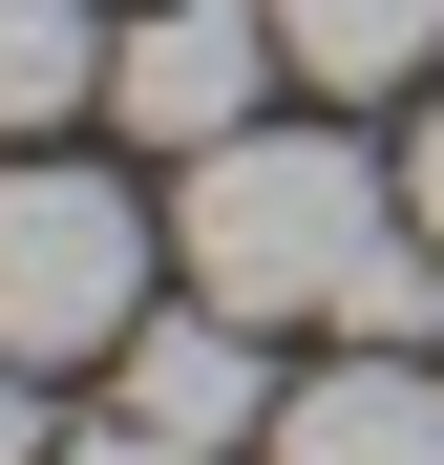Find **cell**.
Listing matches in <instances>:
<instances>
[{"mask_svg":"<svg viewBox=\"0 0 444 465\" xmlns=\"http://www.w3.org/2000/svg\"><path fill=\"white\" fill-rule=\"evenodd\" d=\"M0 465H64V423H43V360H0Z\"/></svg>","mask_w":444,"mask_h":465,"instance_id":"cell-9","label":"cell"},{"mask_svg":"<svg viewBox=\"0 0 444 465\" xmlns=\"http://www.w3.org/2000/svg\"><path fill=\"white\" fill-rule=\"evenodd\" d=\"M64 106H106V22L85 0H0V148H43Z\"/></svg>","mask_w":444,"mask_h":465,"instance_id":"cell-7","label":"cell"},{"mask_svg":"<svg viewBox=\"0 0 444 465\" xmlns=\"http://www.w3.org/2000/svg\"><path fill=\"white\" fill-rule=\"evenodd\" d=\"M275 43H296L318 106H360V85H423L444 64V0H275Z\"/></svg>","mask_w":444,"mask_h":465,"instance_id":"cell-6","label":"cell"},{"mask_svg":"<svg viewBox=\"0 0 444 465\" xmlns=\"http://www.w3.org/2000/svg\"><path fill=\"white\" fill-rule=\"evenodd\" d=\"M64 465H212V444H170V423H85Z\"/></svg>","mask_w":444,"mask_h":465,"instance_id":"cell-10","label":"cell"},{"mask_svg":"<svg viewBox=\"0 0 444 465\" xmlns=\"http://www.w3.org/2000/svg\"><path fill=\"white\" fill-rule=\"evenodd\" d=\"M127 318H148V191L0 148V360H127Z\"/></svg>","mask_w":444,"mask_h":465,"instance_id":"cell-2","label":"cell"},{"mask_svg":"<svg viewBox=\"0 0 444 465\" xmlns=\"http://www.w3.org/2000/svg\"><path fill=\"white\" fill-rule=\"evenodd\" d=\"M360 232H381V191H360L339 127H233V148H191V191H170V254H191V296H233V318H318Z\"/></svg>","mask_w":444,"mask_h":465,"instance_id":"cell-1","label":"cell"},{"mask_svg":"<svg viewBox=\"0 0 444 465\" xmlns=\"http://www.w3.org/2000/svg\"><path fill=\"white\" fill-rule=\"evenodd\" d=\"M254 465H444V360H402V339H339V360L275 402V444H254Z\"/></svg>","mask_w":444,"mask_h":465,"instance_id":"cell-5","label":"cell"},{"mask_svg":"<svg viewBox=\"0 0 444 465\" xmlns=\"http://www.w3.org/2000/svg\"><path fill=\"white\" fill-rule=\"evenodd\" d=\"M318 339H444V232L423 212H381V232H360V254H339V296H318Z\"/></svg>","mask_w":444,"mask_h":465,"instance_id":"cell-8","label":"cell"},{"mask_svg":"<svg viewBox=\"0 0 444 465\" xmlns=\"http://www.w3.org/2000/svg\"><path fill=\"white\" fill-rule=\"evenodd\" d=\"M402 212H423V232H444V106H423V148H402Z\"/></svg>","mask_w":444,"mask_h":465,"instance_id":"cell-11","label":"cell"},{"mask_svg":"<svg viewBox=\"0 0 444 465\" xmlns=\"http://www.w3.org/2000/svg\"><path fill=\"white\" fill-rule=\"evenodd\" d=\"M254 85H296V43H275V0H148V22L106 43V127L127 148H233L254 127Z\"/></svg>","mask_w":444,"mask_h":465,"instance_id":"cell-3","label":"cell"},{"mask_svg":"<svg viewBox=\"0 0 444 465\" xmlns=\"http://www.w3.org/2000/svg\"><path fill=\"white\" fill-rule=\"evenodd\" d=\"M254 339H275V318H233V296H170V318H127V423H170V444H275Z\"/></svg>","mask_w":444,"mask_h":465,"instance_id":"cell-4","label":"cell"}]
</instances>
